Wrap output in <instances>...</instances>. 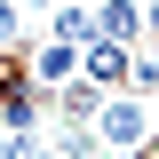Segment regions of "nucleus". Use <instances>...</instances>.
<instances>
[{"mask_svg":"<svg viewBox=\"0 0 159 159\" xmlns=\"http://www.w3.org/2000/svg\"><path fill=\"white\" fill-rule=\"evenodd\" d=\"M0 48H24V8L16 0H0Z\"/></svg>","mask_w":159,"mask_h":159,"instance_id":"7","label":"nucleus"},{"mask_svg":"<svg viewBox=\"0 0 159 159\" xmlns=\"http://www.w3.org/2000/svg\"><path fill=\"white\" fill-rule=\"evenodd\" d=\"M96 40L143 48V0H96Z\"/></svg>","mask_w":159,"mask_h":159,"instance_id":"4","label":"nucleus"},{"mask_svg":"<svg viewBox=\"0 0 159 159\" xmlns=\"http://www.w3.org/2000/svg\"><path fill=\"white\" fill-rule=\"evenodd\" d=\"M127 88H135V96H159V48H143V56L127 64Z\"/></svg>","mask_w":159,"mask_h":159,"instance_id":"6","label":"nucleus"},{"mask_svg":"<svg viewBox=\"0 0 159 159\" xmlns=\"http://www.w3.org/2000/svg\"><path fill=\"white\" fill-rule=\"evenodd\" d=\"M96 143H103V159H127L135 143H151V96L111 88V96L96 103Z\"/></svg>","mask_w":159,"mask_h":159,"instance_id":"1","label":"nucleus"},{"mask_svg":"<svg viewBox=\"0 0 159 159\" xmlns=\"http://www.w3.org/2000/svg\"><path fill=\"white\" fill-rule=\"evenodd\" d=\"M48 32H56V40H80V48H88V40H96V0H56Z\"/></svg>","mask_w":159,"mask_h":159,"instance_id":"5","label":"nucleus"},{"mask_svg":"<svg viewBox=\"0 0 159 159\" xmlns=\"http://www.w3.org/2000/svg\"><path fill=\"white\" fill-rule=\"evenodd\" d=\"M127 64H135V48H119V40H88L80 48V72L96 88H127Z\"/></svg>","mask_w":159,"mask_h":159,"instance_id":"3","label":"nucleus"},{"mask_svg":"<svg viewBox=\"0 0 159 159\" xmlns=\"http://www.w3.org/2000/svg\"><path fill=\"white\" fill-rule=\"evenodd\" d=\"M24 64H32V80H40V88H64V80H80V40H56V32H48Z\"/></svg>","mask_w":159,"mask_h":159,"instance_id":"2","label":"nucleus"}]
</instances>
